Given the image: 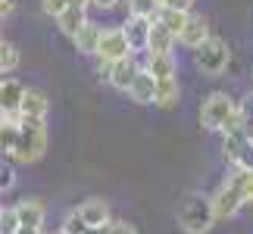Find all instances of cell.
Wrapping results in <instances>:
<instances>
[{"label": "cell", "instance_id": "d6986e66", "mask_svg": "<svg viewBox=\"0 0 253 234\" xmlns=\"http://www.w3.org/2000/svg\"><path fill=\"white\" fill-rule=\"evenodd\" d=\"M100 35H103V28H100V25L84 22V25L79 28V35L72 38V41H75V50H79V53H87V56H94V53H97V44H100Z\"/></svg>", "mask_w": 253, "mask_h": 234}, {"label": "cell", "instance_id": "8fae6325", "mask_svg": "<svg viewBox=\"0 0 253 234\" xmlns=\"http://www.w3.org/2000/svg\"><path fill=\"white\" fill-rule=\"evenodd\" d=\"M25 97V84L0 75V116H19V103Z\"/></svg>", "mask_w": 253, "mask_h": 234}, {"label": "cell", "instance_id": "5b68a950", "mask_svg": "<svg viewBox=\"0 0 253 234\" xmlns=\"http://www.w3.org/2000/svg\"><path fill=\"white\" fill-rule=\"evenodd\" d=\"M197 69L203 75H222L228 69V60H231V50L222 38H210L203 47H197Z\"/></svg>", "mask_w": 253, "mask_h": 234}, {"label": "cell", "instance_id": "603a6c76", "mask_svg": "<svg viewBox=\"0 0 253 234\" xmlns=\"http://www.w3.org/2000/svg\"><path fill=\"white\" fill-rule=\"evenodd\" d=\"M160 0H128V16H144V19H157L160 16Z\"/></svg>", "mask_w": 253, "mask_h": 234}, {"label": "cell", "instance_id": "4dcf8cb0", "mask_svg": "<svg viewBox=\"0 0 253 234\" xmlns=\"http://www.w3.org/2000/svg\"><path fill=\"white\" fill-rule=\"evenodd\" d=\"M103 234H138L128 222H110V225L103 228Z\"/></svg>", "mask_w": 253, "mask_h": 234}, {"label": "cell", "instance_id": "ba28073f", "mask_svg": "<svg viewBox=\"0 0 253 234\" xmlns=\"http://www.w3.org/2000/svg\"><path fill=\"white\" fill-rule=\"evenodd\" d=\"M141 69H144V66L134 60V53H131V56H125V60L110 63V75H106V81H110V87H116V91L128 94V87H131L134 78H138Z\"/></svg>", "mask_w": 253, "mask_h": 234}, {"label": "cell", "instance_id": "d6a6232c", "mask_svg": "<svg viewBox=\"0 0 253 234\" xmlns=\"http://www.w3.org/2000/svg\"><path fill=\"white\" fill-rule=\"evenodd\" d=\"M16 13V0H0V22Z\"/></svg>", "mask_w": 253, "mask_h": 234}, {"label": "cell", "instance_id": "4fadbf2b", "mask_svg": "<svg viewBox=\"0 0 253 234\" xmlns=\"http://www.w3.org/2000/svg\"><path fill=\"white\" fill-rule=\"evenodd\" d=\"M79 212H82V219L87 222V228H91V231H97V228H106V225H110V203H106V200H100V197H91V200H84L82 206H79Z\"/></svg>", "mask_w": 253, "mask_h": 234}, {"label": "cell", "instance_id": "ac0fdd59", "mask_svg": "<svg viewBox=\"0 0 253 234\" xmlns=\"http://www.w3.org/2000/svg\"><path fill=\"white\" fill-rule=\"evenodd\" d=\"M157 81H166V78L178 75V63H175L172 53H147V66H144Z\"/></svg>", "mask_w": 253, "mask_h": 234}, {"label": "cell", "instance_id": "d4e9b609", "mask_svg": "<svg viewBox=\"0 0 253 234\" xmlns=\"http://www.w3.org/2000/svg\"><path fill=\"white\" fill-rule=\"evenodd\" d=\"M60 234H91V228H87V222L82 219V212L79 209H72V212H66V219H63V231Z\"/></svg>", "mask_w": 253, "mask_h": 234}, {"label": "cell", "instance_id": "484cf974", "mask_svg": "<svg viewBox=\"0 0 253 234\" xmlns=\"http://www.w3.org/2000/svg\"><path fill=\"white\" fill-rule=\"evenodd\" d=\"M238 113H241V125H244V131L253 138V94H247L244 100L238 103Z\"/></svg>", "mask_w": 253, "mask_h": 234}, {"label": "cell", "instance_id": "7c38bea8", "mask_svg": "<svg viewBox=\"0 0 253 234\" xmlns=\"http://www.w3.org/2000/svg\"><path fill=\"white\" fill-rule=\"evenodd\" d=\"M16 216H19V228H41L47 206L38 197H25V200L16 203Z\"/></svg>", "mask_w": 253, "mask_h": 234}, {"label": "cell", "instance_id": "7402d4cb", "mask_svg": "<svg viewBox=\"0 0 253 234\" xmlns=\"http://www.w3.org/2000/svg\"><path fill=\"white\" fill-rule=\"evenodd\" d=\"M188 16H191V13H178V9H160V16H157V19L169 28L175 38H178V35H181V28L188 25Z\"/></svg>", "mask_w": 253, "mask_h": 234}, {"label": "cell", "instance_id": "277c9868", "mask_svg": "<svg viewBox=\"0 0 253 234\" xmlns=\"http://www.w3.org/2000/svg\"><path fill=\"white\" fill-rule=\"evenodd\" d=\"M235 110H238V103L231 100L225 91H212L207 100H203V106H200V125L207 131H222L225 122L235 116Z\"/></svg>", "mask_w": 253, "mask_h": 234}, {"label": "cell", "instance_id": "836d02e7", "mask_svg": "<svg viewBox=\"0 0 253 234\" xmlns=\"http://www.w3.org/2000/svg\"><path fill=\"white\" fill-rule=\"evenodd\" d=\"M94 6H100V9H113L116 3H119V0H91Z\"/></svg>", "mask_w": 253, "mask_h": 234}, {"label": "cell", "instance_id": "6da1fadb", "mask_svg": "<svg viewBox=\"0 0 253 234\" xmlns=\"http://www.w3.org/2000/svg\"><path fill=\"white\" fill-rule=\"evenodd\" d=\"M47 153V125L44 119H19V138L9 150V159L32 165Z\"/></svg>", "mask_w": 253, "mask_h": 234}, {"label": "cell", "instance_id": "2e32d148", "mask_svg": "<svg viewBox=\"0 0 253 234\" xmlns=\"http://www.w3.org/2000/svg\"><path fill=\"white\" fill-rule=\"evenodd\" d=\"M128 97L138 106H147V103H153V97H157V78H153L147 69H141L138 72V78L131 81V87H128Z\"/></svg>", "mask_w": 253, "mask_h": 234}, {"label": "cell", "instance_id": "5bb4252c", "mask_svg": "<svg viewBox=\"0 0 253 234\" xmlns=\"http://www.w3.org/2000/svg\"><path fill=\"white\" fill-rule=\"evenodd\" d=\"M150 25H153V19H144V16H128V19H125L122 32H125V38H128L131 50H147Z\"/></svg>", "mask_w": 253, "mask_h": 234}, {"label": "cell", "instance_id": "4316f807", "mask_svg": "<svg viewBox=\"0 0 253 234\" xmlns=\"http://www.w3.org/2000/svg\"><path fill=\"white\" fill-rule=\"evenodd\" d=\"M16 231H19L16 206H3V212H0V234H16Z\"/></svg>", "mask_w": 253, "mask_h": 234}, {"label": "cell", "instance_id": "1f68e13d", "mask_svg": "<svg viewBox=\"0 0 253 234\" xmlns=\"http://www.w3.org/2000/svg\"><path fill=\"white\" fill-rule=\"evenodd\" d=\"M194 0H163V9H178V13H191Z\"/></svg>", "mask_w": 253, "mask_h": 234}, {"label": "cell", "instance_id": "7a4b0ae2", "mask_svg": "<svg viewBox=\"0 0 253 234\" xmlns=\"http://www.w3.org/2000/svg\"><path fill=\"white\" fill-rule=\"evenodd\" d=\"M175 222L184 234H207L212 225H216V212H212L210 197L203 194H188L181 200V206L175 209Z\"/></svg>", "mask_w": 253, "mask_h": 234}, {"label": "cell", "instance_id": "52a82bcc", "mask_svg": "<svg viewBox=\"0 0 253 234\" xmlns=\"http://www.w3.org/2000/svg\"><path fill=\"white\" fill-rule=\"evenodd\" d=\"M225 159L235 169H253V138L247 131H228L225 134Z\"/></svg>", "mask_w": 253, "mask_h": 234}, {"label": "cell", "instance_id": "8d00e7d4", "mask_svg": "<svg viewBox=\"0 0 253 234\" xmlns=\"http://www.w3.org/2000/svg\"><path fill=\"white\" fill-rule=\"evenodd\" d=\"M0 212H3V206H0Z\"/></svg>", "mask_w": 253, "mask_h": 234}, {"label": "cell", "instance_id": "f1b7e54d", "mask_svg": "<svg viewBox=\"0 0 253 234\" xmlns=\"http://www.w3.org/2000/svg\"><path fill=\"white\" fill-rule=\"evenodd\" d=\"M66 6H69V0H41L44 16H50V19H60L66 13Z\"/></svg>", "mask_w": 253, "mask_h": 234}, {"label": "cell", "instance_id": "30bf717a", "mask_svg": "<svg viewBox=\"0 0 253 234\" xmlns=\"http://www.w3.org/2000/svg\"><path fill=\"white\" fill-rule=\"evenodd\" d=\"M87 3H91V0H69L66 13L56 19V25H60V32L66 38H75V35H79V28L87 22Z\"/></svg>", "mask_w": 253, "mask_h": 234}, {"label": "cell", "instance_id": "9a60e30c", "mask_svg": "<svg viewBox=\"0 0 253 234\" xmlns=\"http://www.w3.org/2000/svg\"><path fill=\"white\" fill-rule=\"evenodd\" d=\"M47 94L44 91H35V87H25V97L19 103V119H47Z\"/></svg>", "mask_w": 253, "mask_h": 234}, {"label": "cell", "instance_id": "cb8c5ba5", "mask_svg": "<svg viewBox=\"0 0 253 234\" xmlns=\"http://www.w3.org/2000/svg\"><path fill=\"white\" fill-rule=\"evenodd\" d=\"M16 66H19V50H16V44L3 41V44H0V75H9Z\"/></svg>", "mask_w": 253, "mask_h": 234}, {"label": "cell", "instance_id": "44dd1931", "mask_svg": "<svg viewBox=\"0 0 253 234\" xmlns=\"http://www.w3.org/2000/svg\"><path fill=\"white\" fill-rule=\"evenodd\" d=\"M16 138H19V116H3L0 119V156H9Z\"/></svg>", "mask_w": 253, "mask_h": 234}, {"label": "cell", "instance_id": "3957f363", "mask_svg": "<svg viewBox=\"0 0 253 234\" xmlns=\"http://www.w3.org/2000/svg\"><path fill=\"white\" fill-rule=\"evenodd\" d=\"M210 203H212V212H216V222L235 219L238 212L247 206V203H244V194H241V184H238L235 175H231V178H225L216 191L210 194Z\"/></svg>", "mask_w": 253, "mask_h": 234}, {"label": "cell", "instance_id": "d590c367", "mask_svg": "<svg viewBox=\"0 0 253 234\" xmlns=\"http://www.w3.org/2000/svg\"><path fill=\"white\" fill-rule=\"evenodd\" d=\"M0 44H3V38H0Z\"/></svg>", "mask_w": 253, "mask_h": 234}, {"label": "cell", "instance_id": "e0dca14e", "mask_svg": "<svg viewBox=\"0 0 253 234\" xmlns=\"http://www.w3.org/2000/svg\"><path fill=\"white\" fill-rule=\"evenodd\" d=\"M178 44V38H175L166 25L160 22V19H153L150 25V38H147V53H172V47Z\"/></svg>", "mask_w": 253, "mask_h": 234}, {"label": "cell", "instance_id": "83f0119b", "mask_svg": "<svg viewBox=\"0 0 253 234\" xmlns=\"http://www.w3.org/2000/svg\"><path fill=\"white\" fill-rule=\"evenodd\" d=\"M235 178H238V184H241L244 203H253V169H235Z\"/></svg>", "mask_w": 253, "mask_h": 234}, {"label": "cell", "instance_id": "f546056e", "mask_svg": "<svg viewBox=\"0 0 253 234\" xmlns=\"http://www.w3.org/2000/svg\"><path fill=\"white\" fill-rule=\"evenodd\" d=\"M16 184V169H13V159L9 162H0V191H9Z\"/></svg>", "mask_w": 253, "mask_h": 234}, {"label": "cell", "instance_id": "ffe728a7", "mask_svg": "<svg viewBox=\"0 0 253 234\" xmlns=\"http://www.w3.org/2000/svg\"><path fill=\"white\" fill-rule=\"evenodd\" d=\"M178 100H181V84H178V78L157 81V97H153V103H157L160 110H172V106H178Z\"/></svg>", "mask_w": 253, "mask_h": 234}, {"label": "cell", "instance_id": "8992f818", "mask_svg": "<svg viewBox=\"0 0 253 234\" xmlns=\"http://www.w3.org/2000/svg\"><path fill=\"white\" fill-rule=\"evenodd\" d=\"M131 53L134 50H131V44H128V38H125L122 28H103L94 60L97 63H116V60H125V56H131Z\"/></svg>", "mask_w": 253, "mask_h": 234}, {"label": "cell", "instance_id": "e575fe53", "mask_svg": "<svg viewBox=\"0 0 253 234\" xmlns=\"http://www.w3.org/2000/svg\"><path fill=\"white\" fill-rule=\"evenodd\" d=\"M16 234H44V231H41V228H19Z\"/></svg>", "mask_w": 253, "mask_h": 234}, {"label": "cell", "instance_id": "9c48e42d", "mask_svg": "<svg viewBox=\"0 0 253 234\" xmlns=\"http://www.w3.org/2000/svg\"><path fill=\"white\" fill-rule=\"evenodd\" d=\"M210 22H207V16H200V13H191L188 16V25L181 28V35H178V44H184L188 50H197V47H203L210 41Z\"/></svg>", "mask_w": 253, "mask_h": 234}, {"label": "cell", "instance_id": "74e56055", "mask_svg": "<svg viewBox=\"0 0 253 234\" xmlns=\"http://www.w3.org/2000/svg\"><path fill=\"white\" fill-rule=\"evenodd\" d=\"M160 6H163V0H160Z\"/></svg>", "mask_w": 253, "mask_h": 234}]
</instances>
